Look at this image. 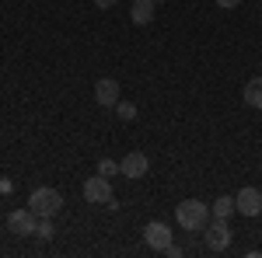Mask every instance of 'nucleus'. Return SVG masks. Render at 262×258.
<instances>
[{
	"label": "nucleus",
	"instance_id": "nucleus-9",
	"mask_svg": "<svg viewBox=\"0 0 262 258\" xmlns=\"http://www.w3.org/2000/svg\"><path fill=\"white\" fill-rule=\"evenodd\" d=\"M119 80L112 77H101L98 84H95V101H98L101 108H116V101H119Z\"/></svg>",
	"mask_w": 262,
	"mask_h": 258
},
{
	"label": "nucleus",
	"instance_id": "nucleus-14",
	"mask_svg": "<svg viewBox=\"0 0 262 258\" xmlns=\"http://www.w3.org/2000/svg\"><path fill=\"white\" fill-rule=\"evenodd\" d=\"M98 175H105V178H116V175H119V160L101 157V160H98Z\"/></svg>",
	"mask_w": 262,
	"mask_h": 258
},
{
	"label": "nucleus",
	"instance_id": "nucleus-10",
	"mask_svg": "<svg viewBox=\"0 0 262 258\" xmlns=\"http://www.w3.org/2000/svg\"><path fill=\"white\" fill-rule=\"evenodd\" d=\"M154 11H158L154 0H133L129 18H133V25H150V21H154Z\"/></svg>",
	"mask_w": 262,
	"mask_h": 258
},
{
	"label": "nucleus",
	"instance_id": "nucleus-1",
	"mask_svg": "<svg viewBox=\"0 0 262 258\" xmlns=\"http://www.w3.org/2000/svg\"><path fill=\"white\" fill-rule=\"evenodd\" d=\"M175 217H179V227L182 230H206L210 223V206L203 199H182L175 206Z\"/></svg>",
	"mask_w": 262,
	"mask_h": 258
},
{
	"label": "nucleus",
	"instance_id": "nucleus-16",
	"mask_svg": "<svg viewBox=\"0 0 262 258\" xmlns=\"http://www.w3.org/2000/svg\"><path fill=\"white\" fill-rule=\"evenodd\" d=\"M164 255H168V258H182V248H179V244H175V241H171V244L164 248Z\"/></svg>",
	"mask_w": 262,
	"mask_h": 258
},
{
	"label": "nucleus",
	"instance_id": "nucleus-13",
	"mask_svg": "<svg viewBox=\"0 0 262 258\" xmlns=\"http://www.w3.org/2000/svg\"><path fill=\"white\" fill-rule=\"evenodd\" d=\"M116 115H119V119L122 122H133V119H137V105H133V101H116Z\"/></svg>",
	"mask_w": 262,
	"mask_h": 258
},
{
	"label": "nucleus",
	"instance_id": "nucleus-2",
	"mask_svg": "<svg viewBox=\"0 0 262 258\" xmlns=\"http://www.w3.org/2000/svg\"><path fill=\"white\" fill-rule=\"evenodd\" d=\"M28 206H32V213H35L39 220H46V217L53 220L63 209V196L56 192V189H46V185H42V189H35V192L28 196Z\"/></svg>",
	"mask_w": 262,
	"mask_h": 258
},
{
	"label": "nucleus",
	"instance_id": "nucleus-3",
	"mask_svg": "<svg viewBox=\"0 0 262 258\" xmlns=\"http://www.w3.org/2000/svg\"><path fill=\"white\" fill-rule=\"evenodd\" d=\"M84 202H91V206H108L112 202V181L105 178V175H95V178H88L84 181Z\"/></svg>",
	"mask_w": 262,
	"mask_h": 258
},
{
	"label": "nucleus",
	"instance_id": "nucleus-8",
	"mask_svg": "<svg viewBox=\"0 0 262 258\" xmlns=\"http://www.w3.org/2000/svg\"><path fill=\"white\" fill-rule=\"evenodd\" d=\"M143 241H147V248L164 251V248L171 244V227L161 223V220H154V223H147V227H143Z\"/></svg>",
	"mask_w": 262,
	"mask_h": 258
},
{
	"label": "nucleus",
	"instance_id": "nucleus-4",
	"mask_svg": "<svg viewBox=\"0 0 262 258\" xmlns=\"http://www.w3.org/2000/svg\"><path fill=\"white\" fill-rule=\"evenodd\" d=\"M35 227H39V217L32 213V206L14 209V213L7 217V230H11V234H18V238H32V234H35Z\"/></svg>",
	"mask_w": 262,
	"mask_h": 258
},
{
	"label": "nucleus",
	"instance_id": "nucleus-5",
	"mask_svg": "<svg viewBox=\"0 0 262 258\" xmlns=\"http://www.w3.org/2000/svg\"><path fill=\"white\" fill-rule=\"evenodd\" d=\"M147 171H150V157H147L143 150H129V154L119 160V175H122V178L137 181V178H143Z\"/></svg>",
	"mask_w": 262,
	"mask_h": 258
},
{
	"label": "nucleus",
	"instance_id": "nucleus-12",
	"mask_svg": "<svg viewBox=\"0 0 262 258\" xmlns=\"http://www.w3.org/2000/svg\"><path fill=\"white\" fill-rule=\"evenodd\" d=\"M231 213H238V209H234V199H231V196H221V199H213V202H210V217L227 220Z\"/></svg>",
	"mask_w": 262,
	"mask_h": 258
},
{
	"label": "nucleus",
	"instance_id": "nucleus-15",
	"mask_svg": "<svg viewBox=\"0 0 262 258\" xmlns=\"http://www.w3.org/2000/svg\"><path fill=\"white\" fill-rule=\"evenodd\" d=\"M35 234H39V241H53V234H56V230H53V220H49V217H46V220H39Z\"/></svg>",
	"mask_w": 262,
	"mask_h": 258
},
{
	"label": "nucleus",
	"instance_id": "nucleus-6",
	"mask_svg": "<svg viewBox=\"0 0 262 258\" xmlns=\"http://www.w3.org/2000/svg\"><path fill=\"white\" fill-rule=\"evenodd\" d=\"M234 209H238L242 217H259V213H262V189L245 185L242 192L234 196Z\"/></svg>",
	"mask_w": 262,
	"mask_h": 258
},
{
	"label": "nucleus",
	"instance_id": "nucleus-19",
	"mask_svg": "<svg viewBox=\"0 0 262 258\" xmlns=\"http://www.w3.org/2000/svg\"><path fill=\"white\" fill-rule=\"evenodd\" d=\"M154 4H161V0H154Z\"/></svg>",
	"mask_w": 262,
	"mask_h": 258
},
{
	"label": "nucleus",
	"instance_id": "nucleus-17",
	"mask_svg": "<svg viewBox=\"0 0 262 258\" xmlns=\"http://www.w3.org/2000/svg\"><path fill=\"white\" fill-rule=\"evenodd\" d=\"M217 4H221L224 11H234V7H238V4H242V0H217Z\"/></svg>",
	"mask_w": 262,
	"mask_h": 258
},
{
	"label": "nucleus",
	"instance_id": "nucleus-7",
	"mask_svg": "<svg viewBox=\"0 0 262 258\" xmlns=\"http://www.w3.org/2000/svg\"><path fill=\"white\" fill-rule=\"evenodd\" d=\"M206 248L210 251H227L231 248V227H227V220H210L206 223Z\"/></svg>",
	"mask_w": 262,
	"mask_h": 258
},
{
	"label": "nucleus",
	"instance_id": "nucleus-11",
	"mask_svg": "<svg viewBox=\"0 0 262 258\" xmlns=\"http://www.w3.org/2000/svg\"><path fill=\"white\" fill-rule=\"evenodd\" d=\"M242 98H245V105H248V108H262V77H252L248 84H245Z\"/></svg>",
	"mask_w": 262,
	"mask_h": 258
},
{
	"label": "nucleus",
	"instance_id": "nucleus-18",
	"mask_svg": "<svg viewBox=\"0 0 262 258\" xmlns=\"http://www.w3.org/2000/svg\"><path fill=\"white\" fill-rule=\"evenodd\" d=\"M119 0H95V7H101V11H108V7H116Z\"/></svg>",
	"mask_w": 262,
	"mask_h": 258
}]
</instances>
